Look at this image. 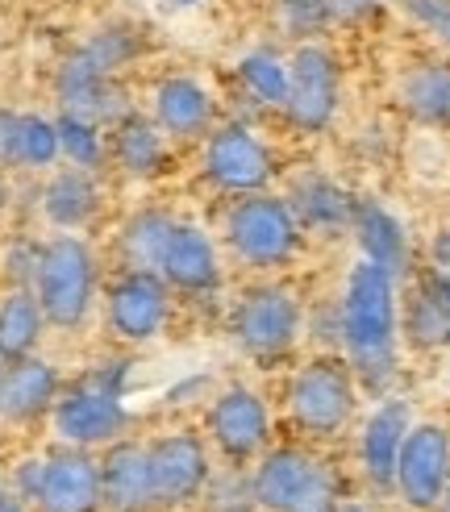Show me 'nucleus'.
<instances>
[{"mask_svg": "<svg viewBox=\"0 0 450 512\" xmlns=\"http://www.w3.org/2000/svg\"><path fill=\"white\" fill-rule=\"evenodd\" d=\"M250 488H255V504L267 512H330L338 479L305 450H271L250 475Z\"/></svg>", "mask_w": 450, "mask_h": 512, "instance_id": "nucleus-5", "label": "nucleus"}, {"mask_svg": "<svg viewBox=\"0 0 450 512\" xmlns=\"http://www.w3.org/2000/svg\"><path fill=\"white\" fill-rule=\"evenodd\" d=\"M155 125L171 138H200L213 125V100L188 75H171L155 88Z\"/></svg>", "mask_w": 450, "mask_h": 512, "instance_id": "nucleus-19", "label": "nucleus"}, {"mask_svg": "<svg viewBox=\"0 0 450 512\" xmlns=\"http://www.w3.org/2000/svg\"><path fill=\"white\" fill-rule=\"evenodd\" d=\"M92 71H100V75H113L117 67H125L134 55H138V34L134 30H125V25H109V30H100V34H92L80 50H75Z\"/></svg>", "mask_w": 450, "mask_h": 512, "instance_id": "nucleus-28", "label": "nucleus"}, {"mask_svg": "<svg viewBox=\"0 0 450 512\" xmlns=\"http://www.w3.org/2000/svg\"><path fill=\"white\" fill-rule=\"evenodd\" d=\"M400 105L417 121H430V125L450 121V67L417 63L405 80H400Z\"/></svg>", "mask_w": 450, "mask_h": 512, "instance_id": "nucleus-24", "label": "nucleus"}, {"mask_svg": "<svg viewBox=\"0 0 450 512\" xmlns=\"http://www.w3.org/2000/svg\"><path fill=\"white\" fill-rule=\"evenodd\" d=\"M34 296L42 304V317L59 329H75L88 309H92V292H96V259L80 238H55L38 246V267H34Z\"/></svg>", "mask_w": 450, "mask_h": 512, "instance_id": "nucleus-2", "label": "nucleus"}, {"mask_svg": "<svg viewBox=\"0 0 450 512\" xmlns=\"http://www.w3.org/2000/svg\"><path fill=\"white\" fill-rule=\"evenodd\" d=\"M421 288H425V292H430V296H434V300L442 304V309L450 313V275H446V271H434V275H430V279H425V284H421Z\"/></svg>", "mask_w": 450, "mask_h": 512, "instance_id": "nucleus-37", "label": "nucleus"}, {"mask_svg": "<svg viewBox=\"0 0 450 512\" xmlns=\"http://www.w3.org/2000/svg\"><path fill=\"white\" fill-rule=\"evenodd\" d=\"M0 204H5V184H0Z\"/></svg>", "mask_w": 450, "mask_h": 512, "instance_id": "nucleus-43", "label": "nucleus"}, {"mask_svg": "<svg viewBox=\"0 0 450 512\" xmlns=\"http://www.w3.org/2000/svg\"><path fill=\"white\" fill-rule=\"evenodd\" d=\"M17 125L21 113L0 109V167H17Z\"/></svg>", "mask_w": 450, "mask_h": 512, "instance_id": "nucleus-36", "label": "nucleus"}, {"mask_svg": "<svg viewBox=\"0 0 450 512\" xmlns=\"http://www.w3.org/2000/svg\"><path fill=\"white\" fill-rule=\"evenodd\" d=\"M405 334L417 342V346H438V342H450V313L430 296V292H413L409 296V309H405Z\"/></svg>", "mask_w": 450, "mask_h": 512, "instance_id": "nucleus-30", "label": "nucleus"}, {"mask_svg": "<svg viewBox=\"0 0 450 512\" xmlns=\"http://www.w3.org/2000/svg\"><path fill=\"white\" fill-rule=\"evenodd\" d=\"M167 321V284L155 271H125L109 288V329L125 342L155 338Z\"/></svg>", "mask_w": 450, "mask_h": 512, "instance_id": "nucleus-13", "label": "nucleus"}, {"mask_svg": "<svg viewBox=\"0 0 450 512\" xmlns=\"http://www.w3.org/2000/svg\"><path fill=\"white\" fill-rule=\"evenodd\" d=\"M100 504L109 512H150L155 508L146 446L121 442L105 454V463H100Z\"/></svg>", "mask_w": 450, "mask_h": 512, "instance_id": "nucleus-16", "label": "nucleus"}, {"mask_svg": "<svg viewBox=\"0 0 450 512\" xmlns=\"http://www.w3.org/2000/svg\"><path fill=\"white\" fill-rule=\"evenodd\" d=\"M0 512H25L17 500H0Z\"/></svg>", "mask_w": 450, "mask_h": 512, "instance_id": "nucleus-39", "label": "nucleus"}, {"mask_svg": "<svg viewBox=\"0 0 450 512\" xmlns=\"http://www.w3.org/2000/svg\"><path fill=\"white\" fill-rule=\"evenodd\" d=\"M130 425V413L121 404V392L96 383L92 375H84L71 392L55 396V429L67 446H100L113 442Z\"/></svg>", "mask_w": 450, "mask_h": 512, "instance_id": "nucleus-8", "label": "nucleus"}, {"mask_svg": "<svg viewBox=\"0 0 450 512\" xmlns=\"http://www.w3.org/2000/svg\"><path fill=\"white\" fill-rule=\"evenodd\" d=\"M438 504H442V512H450V479H446V492H442V500H438Z\"/></svg>", "mask_w": 450, "mask_h": 512, "instance_id": "nucleus-40", "label": "nucleus"}, {"mask_svg": "<svg viewBox=\"0 0 450 512\" xmlns=\"http://www.w3.org/2000/svg\"><path fill=\"white\" fill-rule=\"evenodd\" d=\"M355 234L363 242V254L384 267L388 275L405 271V234H400V225L380 209V204H355Z\"/></svg>", "mask_w": 450, "mask_h": 512, "instance_id": "nucleus-25", "label": "nucleus"}, {"mask_svg": "<svg viewBox=\"0 0 450 512\" xmlns=\"http://www.w3.org/2000/svg\"><path fill=\"white\" fill-rule=\"evenodd\" d=\"M338 329L346 338L350 358H355V367L371 383H380L392 371L396 292H392V275L384 267H375L371 259L355 263V271H350V279H346Z\"/></svg>", "mask_w": 450, "mask_h": 512, "instance_id": "nucleus-1", "label": "nucleus"}, {"mask_svg": "<svg viewBox=\"0 0 450 512\" xmlns=\"http://www.w3.org/2000/svg\"><path fill=\"white\" fill-rule=\"evenodd\" d=\"M292 213L300 225H309V229H346L350 221H355V204H350L330 179H321V175H309V179H300L296 192H292Z\"/></svg>", "mask_w": 450, "mask_h": 512, "instance_id": "nucleus-23", "label": "nucleus"}, {"mask_svg": "<svg viewBox=\"0 0 450 512\" xmlns=\"http://www.w3.org/2000/svg\"><path fill=\"white\" fill-rule=\"evenodd\" d=\"M171 229H175V221L159 209H146V213L130 217V225H125V234H121V254H125V263H130V271H155L159 275Z\"/></svg>", "mask_w": 450, "mask_h": 512, "instance_id": "nucleus-27", "label": "nucleus"}, {"mask_svg": "<svg viewBox=\"0 0 450 512\" xmlns=\"http://www.w3.org/2000/svg\"><path fill=\"white\" fill-rule=\"evenodd\" d=\"M288 413L292 421L313 433V438H334V433L355 413V383L350 371L334 358L305 363L288 383Z\"/></svg>", "mask_w": 450, "mask_h": 512, "instance_id": "nucleus-6", "label": "nucleus"}, {"mask_svg": "<svg viewBox=\"0 0 450 512\" xmlns=\"http://www.w3.org/2000/svg\"><path fill=\"white\" fill-rule=\"evenodd\" d=\"M342 512H363V508H342Z\"/></svg>", "mask_w": 450, "mask_h": 512, "instance_id": "nucleus-44", "label": "nucleus"}, {"mask_svg": "<svg viewBox=\"0 0 450 512\" xmlns=\"http://www.w3.org/2000/svg\"><path fill=\"white\" fill-rule=\"evenodd\" d=\"M280 17L292 34H317L325 21H334L330 0H280Z\"/></svg>", "mask_w": 450, "mask_h": 512, "instance_id": "nucleus-34", "label": "nucleus"}, {"mask_svg": "<svg viewBox=\"0 0 450 512\" xmlns=\"http://www.w3.org/2000/svg\"><path fill=\"white\" fill-rule=\"evenodd\" d=\"M5 367H9V363H5V358H0V379H5Z\"/></svg>", "mask_w": 450, "mask_h": 512, "instance_id": "nucleus-42", "label": "nucleus"}, {"mask_svg": "<svg viewBox=\"0 0 450 512\" xmlns=\"http://www.w3.org/2000/svg\"><path fill=\"white\" fill-rule=\"evenodd\" d=\"M42 304L34 296V288H13L0 304V358L17 363V358H30L38 338H42Z\"/></svg>", "mask_w": 450, "mask_h": 512, "instance_id": "nucleus-22", "label": "nucleus"}, {"mask_svg": "<svg viewBox=\"0 0 450 512\" xmlns=\"http://www.w3.org/2000/svg\"><path fill=\"white\" fill-rule=\"evenodd\" d=\"M17 500L34 504L38 512H100V463L92 454L59 450L46 458H30L13 475Z\"/></svg>", "mask_w": 450, "mask_h": 512, "instance_id": "nucleus-4", "label": "nucleus"}, {"mask_svg": "<svg viewBox=\"0 0 450 512\" xmlns=\"http://www.w3.org/2000/svg\"><path fill=\"white\" fill-rule=\"evenodd\" d=\"M150 458V492H155V508L184 504L200 496L209 479V454L192 433H167V438L146 446Z\"/></svg>", "mask_w": 450, "mask_h": 512, "instance_id": "nucleus-11", "label": "nucleus"}, {"mask_svg": "<svg viewBox=\"0 0 450 512\" xmlns=\"http://www.w3.org/2000/svg\"><path fill=\"white\" fill-rule=\"evenodd\" d=\"M59 396V375L42 358H17L0 379V417L9 421H34L42 417Z\"/></svg>", "mask_w": 450, "mask_h": 512, "instance_id": "nucleus-18", "label": "nucleus"}, {"mask_svg": "<svg viewBox=\"0 0 450 512\" xmlns=\"http://www.w3.org/2000/svg\"><path fill=\"white\" fill-rule=\"evenodd\" d=\"M113 155L130 175H155L163 167V130L146 117H121L113 125Z\"/></svg>", "mask_w": 450, "mask_h": 512, "instance_id": "nucleus-26", "label": "nucleus"}, {"mask_svg": "<svg viewBox=\"0 0 450 512\" xmlns=\"http://www.w3.org/2000/svg\"><path fill=\"white\" fill-rule=\"evenodd\" d=\"M409 433V404L405 400H388L375 408V417L363 429V467L375 488H388L396 479V454L400 442Z\"/></svg>", "mask_w": 450, "mask_h": 512, "instance_id": "nucleus-20", "label": "nucleus"}, {"mask_svg": "<svg viewBox=\"0 0 450 512\" xmlns=\"http://www.w3.org/2000/svg\"><path fill=\"white\" fill-rule=\"evenodd\" d=\"M42 209L46 217L55 221L59 229H80L96 217L100 209V192L92 184V175L84 167H71V171H59L55 179L46 184L42 192Z\"/></svg>", "mask_w": 450, "mask_h": 512, "instance_id": "nucleus-21", "label": "nucleus"}, {"mask_svg": "<svg viewBox=\"0 0 450 512\" xmlns=\"http://www.w3.org/2000/svg\"><path fill=\"white\" fill-rule=\"evenodd\" d=\"M405 9L425 25L430 34L450 42V0H405Z\"/></svg>", "mask_w": 450, "mask_h": 512, "instance_id": "nucleus-35", "label": "nucleus"}, {"mask_svg": "<svg viewBox=\"0 0 450 512\" xmlns=\"http://www.w3.org/2000/svg\"><path fill=\"white\" fill-rule=\"evenodd\" d=\"M288 117L300 130H321L338 109V63L321 42H305L288 59Z\"/></svg>", "mask_w": 450, "mask_h": 512, "instance_id": "nucleus-9", "label": "nucleus"}, {"mask_svg": "<svg viewBox=\"0 0 450 512\" xmlns=\"http://www.w3.org/2000/svg\"><path fill=\"white\" fill-rule=\"evenodd\" d=\"M59 159V130L55 121L25 113L17 125V167H50Z\"/></svg>", "mask_w": 450, "mask_h": 512, "instance_id": "nucleus-31", "label": "nucleus"}, {"mask_svg": "<svg viewBox=\"0 0 450 512\" xmlns=\"http://www.w3.org/2000/svg\"><path fill=\"white\" fill-rule=\"evenodd\" d=\"M450 479V438L442 425H417L396 454V488L413 508H434Z\"/></svg>", "mask_w": 450, "mask_h": 512, "instance_id": "nucleus-10", "label": "nucleus"}, {"mask_svg": "<svg viewBox=\"0 0 450 512\" xmlns=\"http://www.w3.org/2000/svg\"><path fill=\"white\" fill-rule=\"evenodd\" d=\"M296 329H300V304L280 284L250 288L234 309V338L246 354H255V358L288 354L292 342H296Z\"/></svg>", "mask_w": 450, "mask_h": 512, "instance_id": "nucleus-7", "label": "nucleus"}, {"mask_svg": "<svg viewBox=\"0 0 450 512\" xmlns=\"http://www.w3.org/2000/svg\"><path fill=\"white\" fill-rule=\"evenodd\" d=\"M159 275H163V284L180 288V292H213L217 279H221L213 242L200 234L196 225L175 221L167 250H163V263H159Z\"/></svg>", "mask_w": 450, "mask_h": 512, "instance_id": "nucleus-17", "label": "nucleus"}, {"mask_svg": "<svg viewBox=\"0 0 450 512\" xmlns=\"http://www.w3.org/2000/svg\"><path fill=\"white\" fill-rule=\"evenodd\" d=\"M205 175L225 192H263L271 179V155L246 125L230 121L213 130L205 146Z\"/></svg>", "mask_w": 450, "mask_h": 512, "instance_id": "nucleus-12", "label": "nucleus"}, {"mask_svg": "<svg viewBox=\"0 0 450 512\" xmlns=\"http://www.w3.org/2000/svg\"><path fill=\"white\" fill-rule=\"evenodd\" d=\"M334 5V17H363L367 9H375L380 0H330Z\"/></svg>", "mask_w": 450, "mask_h": 512, "instance_id": "nucleus-38", "label": "nucleus"}, {"mask_svg": "<svg viewBox=\"0 0 450 512\" xmlns=\"http://www.w3.org/2000/svg\"><path fill=\"white\" fill-rule=\"evenodd\" d=\"M225 242L246 267H284L300 246V221L288 200L242 192L225 213Z\"/></svg>", "mask_w": 450, "mask_h": 512, "instance_id": "nucleus-3", "label": "nucleus"}, {"mask_svg": "<svg viewBox=\"0 0 450 512\" xmlns=\"http://www.w3.org/2000/svg\"><path fill=\"white\" fill-rule=\"evenodd\" d=\"M200 492H205L209 512H250V504H255V488H250V479L234 475V471H225L217 479L209 475Z\"/></svg>", "mask_w": 450, "mask_h": 512, "instance_id": "nucleus-33", "label": "nucleus"}, {"mask_svg": "<svg viewBox=\"0 0 450 512\" xmlns=\"http://www.w3.org/2000/svg\"><path fill=\"white\" fill-rule=\"evenodd\" d=\"M55 130H59V155H67L75 167H84V171L100 167V159H105V142H100V134H96L92 121L63 113V117L55 121Z\"/></svg>", "mask_w": 450, "mask_h": 512, "instance_id": "nucleus-32", "label": "nucleus"}, {"mask_svg": "<svg viewBox=\"0 0 450 512\" xmlns=\"http://www.w3.org/2000/svg\"><path fill=\"white\" fill-rule=\"evenodd\" d=\"M55 92H59V105L71 117H84L92 125H117L121 117H130V105H125V92L109 80V75L92 71L80 55H71L59 75H55Z\"/></svg>", "mask_w": 450, "mask_h": 512, "instance_id": "nucleus-14", "label": "nucleus"}, {"mask_svg": "<svg viewBox=\"0 0 450 512\" xmlns=\"http://www.w3.org/2000/svg\"><path fill=\"white\" fill-rule=\"evenodd\" d=\"M242 84L250 88V96L263 100V105H284L288 96V67L271 55V50H255V55L242 59Z\"/></svg>", "mask_w": 450, "mask_h": 512, "instance_id": "nucleus-29", "label": "nucleus"}, {"mask_svg": "<svg viewBox=\"0 0 450 512\" xmlns=\"http://www.w3.org/2000/svg\"><path fill=\"white\" fill-rule=\"evenodd\" d=\"M171 5H196V0H171Z\"/></svg>", "mask_w": 450, "mask_h": 512, "instance_id": "nucleus-41", "label": "nucleus"}, {"mask_svg": "<svg viewBox=\"0 0 450 512\" xmlns=\"http://www.w3.org/2000/svg\"><path fill=\"white\" fill-rule=\"evenodd\" d=\"M213 442L230 458H255L267 446V408L250 388H230L221 392L213 413H209Z\"/></svg>", "mask_w": 450, "mask_h": 512, "instance_id": "nucleus-15", "label": "nucleus"}]
</instances>
